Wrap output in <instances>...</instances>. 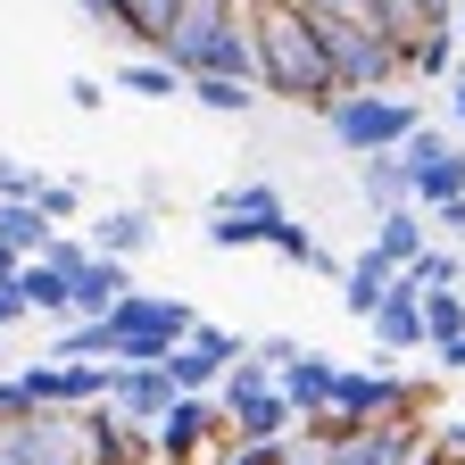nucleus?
<instances>
[{"label": "nucleus", "instance_id": "nucleus-1", "mask_svg": "<svg viewBox=\"0 0 465 465\" xmlns=\"http://www.w3.org/2000/svg\"><path fill=\"white\" fill-rule=\"evenodd\" d=\"M250 34H258V84L291 108H308V116H332L349 100L341 67H332V50L324 34L308 25L300 0H250Z\"/></svg>", "mask_w": 465, "mask_h": 465}, {"label": "nucleus", "instance_id": "nucleus-2", "mask_svg": "<svg viewBox=\"0 0 465 465\" xmlns=\"http://www.w3.org/2000/svg\"><path fill=\"white\" fill-rule=\"evenodd\" d=\"M432 125L424 100H399V92H349L332 116H324V134L349 150V158H374V150H407V134Z\"/></svg>", "mask_w": 465, "mask_h": 465}, {"label": "nucleus", "instance_id": "nucleus-3", "mask_svg": "<svg viewBox=\"0 0 465 465\" xmlns=\"http://www.w3.org/2000/svg\"><path fill=\"white\" fill-rule=\"evenodd\" d=\"M108 324H116V366H158V358H174V349L200 332V316L183 300H158V291H134Z\"/></svg>", "mask_w": 465, "mask_h": 465}, {"label": "nucleus", "instance_id": "nucleus-4", "mask_svg": "<svg viewBox=\"0 0 465 465\" xmlns=\"http://www.w3.org/2000/svg\"><path fill=\"white\" fill-rule=\"evenodd\" d=\"M216 440H224V407H216V391H183V399L158 416V457H166V465H200Z\"/></svg>", "mask_w": 465, "mask_h": 465}, {"label": "nucleus", "instance_id": "nucleus-5", "mask_svg": "<svg viewBox=\"0 0 465 465\" xmlns=\"http://www.w3.org/2000/svg\"><path fill=\"white\" fill-rule=\"evenodd\" d=\"M34 407H100L116 391V366H92V358H42V366H17Z\"/></svg>", "mask_w": 465, "mask_h": 465}, {"label": "nucleus", "instance_id": "nucleus-6", "mask_svg": "<svg viewBox=\"0 0 465 465\" xmlns=\"http://www.w3.org/2000/svg\"><path fill=\"white\" fill-rule=\"evenodd\" d=\"M424 449H432L424 416H391V424H366L358 440H341V449H324L316 465H416Z\"/></svg>", "mask_w": 465, "mask_h": 465}, {"label": "nucleus", "instance_id": "nucleus-7", "mask_svg": "<svg viewBox=\"0 0 465 465\" xmlns=\"http://www.w3.org/2000/svg\"><path fill=\"white\" fill-rule=\"evenodd\" d=\"M407 166H416V208H440L465 192V142H440V125L407 134Z\"/></svg>", "mask_w": 465, "mask_h": 465}, {"label": "nucleus", "instance_id": "nucleus-8", "mask_svg": "<svg viewBox=\"0 0 465 465\" xmlns=\"http://www.w3.org/2000/svg\"><path fill=\"white\" fill-rule=\"evenodd\" d=\"M358 17H366L374 34H391L399 50H416L424 34L457 25V0H358Z\"/></svg>", "mask_w": 465, "mask_h": 465}, {"label": "nucleus", "instance_id": "nucleus-9", "mask_svg": "<svg viewBox=\"0 0 465 465\" xmlns=\"http://www.w3.org/2000/svg\"><path fill=\"white\" fill-rule=\"evenodd\" d=\"M183 17H192V0H116V34H125L142 58H174Z\"/></svg>", "mask_w": 465, "mask_h": 465}, {"label": "nucleus", "instance_id": "nucleus-10", "mask_svg": "<svg viewBox=\"0 0 465 465\" xmlns=\"http://www.w3.org/2000/svg\"><path fill=\"white\" fill-rule=\"evenodd\" d=\"M216 407H224V399H216ZM291 432H300V407L282 399V382L224 407V440H291Z\"/></svg>", "mask_w": 465, "mask_h": 465}, {"label": "nucleus", "instance_id": "nucleus-11", "mask_svg": "<svg viewBox=\"0 0 465 465\" xmlns=\"http://www.w3.org/2000/svg\"><path fill=\"white\" fill-rule=\"evenodd\" d=\"M374 341H382V349H399V358H407V349H432V324H424V291L407 282V274L391 282V300L374 308Z\"/></svg>", "mask_w": 465, "mask_h": 465}, {"label": "nucleus", "instance_id": "nucleus-12", "mask_svg": "<svg viewBox=\"0 0 465 465\" xmlns=\"http://www.w3.org/2000/svg\"><path fill=\"white\" fill-rule=\"evenodd\" d=\"M108 399L125 407L134 424H150V432H158V416H166L183 391H174V374H166V358H158V366H116V391H108Z\"/></svg>", "mask_w": 465, "mask_h": 465}, {"label": "nucleus", "instance_id": "nucleus-13", "mask_svg": "<svg viewBox=\"0 0 465 465\" xmlns=\"http://www.w3.org/2000/svg\"><path fill=\"white\" fill-rule=\"evenodd\" d=\"M84 232H92L100 258H142V250L158 242V208H100Z\"/></svg>", "mask_w": 465, "mask_h": 465}, {"label": "nucleus", "instance_id": "nucleus-14", "mask_svg": "<svg viewBox=\"0 0 465 465\" xmlns=\"http://www.w3.org/2000/svg\"><path fill=\"white\" fill-rule=\"evenodd\" d=\"M391 282H399V266H391V258H382V250L366 242L358 258H349V274H341V308L358 316V324H374V308L391 300Z\"/></svg>", "mask_w": 465, "mask_h": 465}, {"label": "nucleus", "instance_id": "nucleus-15", "mask_svg": "<svg viewBox=\"0 0 465 465\" xmlns=\"http://www.w3.org/2000/svg\"><path fill=\"white\" fill-rule=\"evenodd\" d=\"M134 300V258H92L75 274V316H116Z\"/></svg>", "mask_w": 465, "mask_h": 465}, {"label": "nucleus", "instance_id": "nucleus-16", "mask_svg": "<svg viewBox=\"0 0 465 465\" xmlns=\"http://www.w3.org/2000/svg\"><path fill=\"white\" fill-rule=\"evenodd\" d=\"M358 192L374 200V216H382V208H416V166H407V150L358 158Z\"/></svg>", "mask_w": 465, "mask_h": 465}, {"label": "nucleus", "instance_id": "nucleus-17", "mask_svg": "<svg viewBox=\"0 0 465 465\" xmlns=\"http://www.w3.org/2000/svg\"><path fill=\"white\" fill-rule=\"evenodd\" d=\"M282 399L300 407V416H316V407H332V382H341V358H324V349H300V358H291L282 374Z\"/></svg>", "mask_w": 465, "mask_h": 465}, {"label": "nucleus", "instance_id": "nucleus-18", "mask_svg": "<svg viewBox=\"0 0 465 465\" xmlns=\"http://www.w3.org/2000/svg\"><path fill=\"white\" fill-rule=\"evenodd\" d=\"M17 291H25V308H34V316H50V324H75V274H58L50 258H25Z\"/></svg>", "mask_w": 465, "mask_h": 465}, {"label": "nucleus", "instance_id": "nucleus-19", "mask_svg": "<svg viewBox=\"0 0 465 465\" xmlns=\"http://www.w3.org/2000/svg\"><path fill=\"white\" fill-rule=\"evenodd\" d=\"M374 250H382L391 266L424 258V250H432V224H424V208H382V216H374Z\"/></svg>", "mask_w": 465, "mask_h": 465}, {"label": "nucleus", "instance_id": "nucleus-20", "mask_svg": "<svg viewBox=\"0 0 465 465\" xmlns=\"http://www.w3.org/2000/svg\"><path fill=\"white\" fill-rule=\"evenodd\" d=\"M116 84H125L134 100H192V75L174 67V58H125Z\"/></svg>", "mask_w": 465, "mask_h": 465}, {"label": "nucleus", "instance_id": "nucleus-21", "mask_svg": "<svg viewBox=\"0 0 465 465\" xmlns=\"http://www.w3.org/2000/svg\"><path fill=\"white\" fill-rule=\"evenodd\" d=\"M50 216H42V200H0V242H9V250H25V258H42L50 250Z\"/></svg>", "mask_w": 465, "mask_h": 465}, {"label": "nucleus", "instance_id": "nucleus-22", "mask_svg": "<svg viewBox=\"0 0 465 465\" xmlns=\"http://www.w3.org/2000/svg\"><path fill=\"white\" fill-rule=\"evenodd\" d=\"M258 92L266 84H242V75H192V108H208V116H250Z\"/></svg>", "mask_w": 465, "mask_h": 465}, {"label": "nucleus", "instance_id": "nucleus-23", "mask_svg": "<svg viewBox=\"0 0 465 465\" xmlns=\"http://www.w3.org/2000/svg\"><path fill=\"white\" fill-rule=\"evenodd\" d=\"M266 232H274L266 216H232V208H216V216H208V232H200V242H208L216 258H232V250H266Z\"/></svg>", "mask_w": 465, "mask_h": 465}, {"label": "nucleus", "instance_id": "nucleus-24", "mask_svg": "<svg viewBox=\"0 0 465 465\" xmlns=\"http://www.w3.org/2000/svg\"><path fill=\"white\" fill-rule=\"evenodd\" d=\"M465 67V50H457V25H440V34H424L416 50H407V75H432V84H449Z\"/></svg>", "mask_w": 465, "mask_h": 465}, {"label": "nucleus", "instance_id": "nucleus-25", "mask_svg": "<svg viewBox=\"0 0 465 465\" xmlns=\"http://www.w3.org/2000/svg\"><path fill=\"white\" fill-rule=\"evenodd\" d=\"M399 274H407V282H416V291H457V282H465V258H457V250H440V242H432V250H424V258H407V266H399Z\"/></svg>", "mask_w": 465, "mask_h": 465}, {"label": "nucleus", "instance_id": "nucleus-26", "mask_svg": "<svg viewBox=\"0 0 465 465\" xmlns=\"http://www.w3.org/2000/svg\"><path fill=\"white\" fill-rule=\"evenodd\" d=\"M216 208H232V216H266V224H274V216H291V208H282V192H274V183H258V174H250V183H224V192H216Z\"/></svg>", "mask_w": 465, "mask_h": 465}, {"label": "nucleus", "instance_id": "nucleus-27", "mask_svg": "<svg viewBox=\"0 0 465 465\" xmlns=\"http://www.w3.org/2000/svg\"><path fill=\"white\" fill-rule=\"evenodd\" d=\"M424 324H432V349L465 332V291H424Z\"/></svg>", "mask_w": 465, "mask_h": 465}, {"label": "nucleus", "instance_id": "nucleus-28", "mask_svg": "<svg viewBox=\"0 0 465 465\" xmlns=\"http://www.w3.org/2000/svg\"><path fill=\"white\" fill-rule=\"evenodd\" d=\"M42 216L50 224H75L84 216V183H75V174H50V183H42Z\"/></svg>", "mask_w": 465, "mask_h": 465}, {"label": "nucleus", "instance_id": "nucleus-29", "mask_svg": "<svg viewBox=\"0 0 465 465\" xmlns=\"http://www.w3.org/2000/svg\"><path fill=\"white\" fill-rule=\"evenodd\" d=\"M250 391H274V366L258 358V349H250V358H242V366H232V374H224V391H216V399L232 407V399H250Z\"/></svg>", "mask_w": 465, "mask_h": 465}, {"label": "nucleus", "instance_id": "nucleus-30", "mask_svg": "<svg viewBox=\"0 0 465 465\" xmlns=\"http://www.w3.org/2000/svg\"><path fill=\"white\" fill-rule=\"evenodd\" d=\"M42 183H50L42 166H25V158H0V200H42Z\"/></svg>", "mask_w": 465, "mask_h": 465}, {"label": "nucleus", "instance_id": "nucleus-31", "mask_svg": "<svg viewBox=\"0 0 465 465\" xmlns=\"http://www.w3.org/2000/svg\"><path fill=\"white\" fill-rule=\"evenodd\" d=\"M17 416H34V391L25 374H0V424H17Z\"/></svg>", "mask_w": 465, "mask_h": 465}, {"label": "nucleus", "instance_id": "nucleus-32", "mask_svg": "<svg viewBox=\"0 0 465 465\" xmlns=\"http://www.w3.org/2000/svg\"><path fill=\"white\" fill-rule=\"evenodd\" d=\"M250 349H258V358H266V366L282 374V366H291V358H300V349H308V341H291V332H258Z\"/></svg>", "mask_w": 465, "mask_h": 465}, {"label": "nucleus", "instance_id": "nucleus-33", "mask_svg": "<svg viewBox=\"0 0 465 465\" xmlns=\"http://www.w3.org/2000/svg\"><path fill=\"white\" fill-rule=\"evenodd\" d=\"M67 100H75L84 116H100V108H108V84H100V75H67Z\"/></svg>", "mask_w": 465, "mask_h": 465}, {"label": "nucleus", "instance_id": "nucleus-34", "mask_svg": "<svg viewBox=\"0 0 465 465\" xmlns=\"http://www.w3.org/2000/svg\"><path fill=\"white\" fill-rule=\"evenodd\" d=\"M25 316H34V308H25V291H17V282H0V332L25 324Z\"/></svg>", "mask_w": 465, "mask_h": 465}, {"label": "nucleus", "instance_id": "nucleus-35", "mask_svg": "<svg viewBox=\"0 0 465 465\" xmlns=\"http://www.w3.org/2000/svg\"><path fill=\"white\" fill-rule=\"evenodd\" d=\"M424 216H432V232H465V192L440 200V208H424Z\"/></svg>", "mask_w": 465, "mask_h": 465}, {"label": "nucleus", "instance_id": "nucleus-36", "mask_svg": "<svg viewBox=\"0 0 465 465\" xmlns=\"http://www.w3.org/2000/svg\"><path fill=\"white\" fill-rule=\"evenodd\" d=\"M432 358H440V374H465V332H457V341H440Z\"/></svg>", "mask_w": 465, "mask_h": 465}, {"label": "nucleus", "instance_id": "nucleus-37", "mask_svg": "<svg viewBox=\"0 0 465 465\" xmlns=\"http://www.w3.org/2000/svg\"><path fill=\"white\" fill-rule=\"evenodd\" d=\"M25 274V250H9V242H0V282H17Z\"/></svg>", "mask_w": 465, "mask_h": 465}, {"label": "nucleus", "instance_id": "nucleus-38", "mask_svg": "<svg viewBox=\"0 0 465 465\" xmlns=\"http://www.w3.org/2000/svg\"><path fill=\"white\" fill-rule=\"evenodd\" d=\"M449 116H457V125H465V67L449 75Z\"/></svg>", "mask_w": 465, "mask_h": 465}, {"label": "nucleus", "instance_id": "nucleus-39", "mask_svg": "<svg viewBox=\"0 0 465 465\" xmlns=\"http://www.w3.org/2000/svg\"><path fill=\"white\" fill-rule=\"evenodd\" d=\"M300 9H358V0H300Z\"/></svg>", "mask_w": 465, "mask_h": 465}, {"label": "nucleus", "instance_id": "nucleus-40", "mask_svg": "<svg viewBox=\"0 0 465 465\" xmlns=\"http://www.w3.org/2000/svg\"><path fill=\"white\" fill-rule=\"evenodd\" d=\"M457 34H465V0H457Z\"/></svg>", "mask_w": 465, "mask_h": 465}, {"label": "nucleus", "instance_id": "nucleus-41", "mask_svg": "<svg viewBox=\"0 0 465 465\" xmlns=\"http://www.w3.org/2000/svg\"><path fill=\"white\" fill-rule=\"evenodd\" d=\"M308 465H316V457H308Z\"/></svg>", "mask_w": 465, "mask_h": 465}]
</instances>
